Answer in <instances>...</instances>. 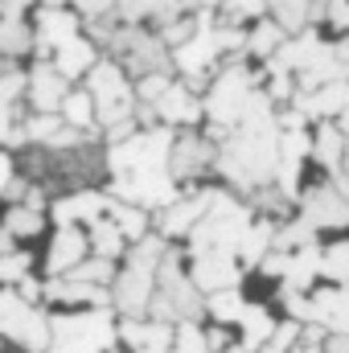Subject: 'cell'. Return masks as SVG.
<instances>
[{"mask_svg": "<svg viewBox=\"0 0 349 353\" xmlns=\"http://www.w3.org/2000/svg\"><path fill=\"white\" fill-rule=\"evenodd\" d=\"M87 90L94 99V123L107 128L111 140H123L136 132L132 115H136V87L128 83L119 62H94L87 70Z\"/></svg>", "mask_w": 349, "mask_h": 353, "instance_id": "1", "label": "cell"}, {"mask_svg": "<svg viewBox=\"0 0 349 353\" xmlns=\"http://www.w3.org/2000/svg\"><path fill=\"white\" fill-rule=\"evenodd\" d=\"M50 353H111L115 350V321L111 308L99 304L94 312H62L50 321Z\"/></svg>", "mask_w": 349, "mask_h": 353, "instance_id": "2", "label": "cell"}, {"mask_svg": "<svg viewBox=\"0 0 349 353\" xmlns=\"http://www.w3.org/2000/svg\"><path fill=\"white\" fill-rule=\"evenodd\" d=\"M296 205H300V218L317 230V234H333V230H349V197L333 185V176H321L317 185H308V189H300V197H296Z\"/></svg>", "mask_w": 349, "mask_h": 353, "instance_id": "3", "label": "cell"}, {"mask_svg": "<svg viewBox=\"0 0 349 353\" xmlns=\"http://www.w3.org/2000/svg\"><path fill=\"white\" fill-rule=\"evenodd\" d=\"M218 165V140L214 136H201L193 128L177 132L173 136V148H169V173L173 181H197L201 173H210Z\"/></svg>", "mask_w": 349, "mask_h": 353, "instance_id": "4", "label": "cell"}, {"mask_svg": "<svg viewBox=\"0 0 349 353\" xmlns=\"http://www.w3.org/2000/svg\"><path fill=\"white\" fill-rule=\"evenodd\" d=\"M239 275H243V267L235 259V247H197V251H189V279L201 296L239 283Z\"/></svg>", "mask_w": 349, "mask_h": 353, "instance_id": "5", "label": "cell"}, {"mask_svg": "<svg viewBox=\"0 0 349 353\" xmlns=\"http://www.w3.org/2000/svg\"><path fill=\"white\" fill-rule=\"evenodd\" d=\"M214 189H193V193H177L169 205H161V218H157V230L165 239H189V230L197 226V218L206 214Z\"/></svg>", "mask_w": 349, "mask_h": 353, "instance_id": "6", "label": "cell"}, {"mask_svg": "<svg viewBox=\"0 0 349 353\" xmlns=\"http://www.w3.org/2000/svg\"><path fill=\"white\" fill-rule=\"evenodd\" d=\"M157 111V119H165V128H197V119H206V107L197 99V87L189 83H169L157 103H148Z\"/></svg>", "mask_w": 349, "mask_h": 353, "instance_id": "7", "label": "cell"}, {"mask_svg": "<svg viewBox=\"0 0 349 353\" xmlns=\"http://www.w3.org/2000/svg\"><path fill=\"white\" fill-rule=\"evenodd\" d=\"M115 337L128 345L132 353H173V325L169 321H140V316H128Z\"/></svg>", "mask_w": 349, "mask_h": 353, "instance_id": "8", "label": "cell"}, {"mask_svg": "<svg viewBox=\"0 0 349 353\" xmlns=\"http://www.w3.org/2000/svg\"><path fill=\"white\" fill-rule=\"evenodd\" d=\"M111 210V193H99V189H70L62 201H54V222L58 226H74V222H94Z\"/></svg>", "mask_w": 349, "mask_h": 353, "instance_id": "9", "label": "cell"}, {"mask_svg": "<svg viewBox=\"0 0 349 353\" xmlns=\"http://www.w3.org/2000/svg\"><path fill=\"white\" fill-rule=\"evenodd\" d=\"M341 157H346V136H341V128H337L333 119H317L308 161L321 169V176H333V173H341Z\"/></svg>", "mask_w": 349, "mask_h": 353, "instance_id": "10", "label": "cell"}, {"mask_svg": "<svg viewBox=\"0 0 349 353\" xmlns=\"http://www.w3.org/2000/svg\"><path fill=\"white\" fill-rule=\"evenodd\" d=\"M70 37H79V17L66 12V8H58V4H50V8L37 17V54L50 58V54H54L58 46H66Z\"/></svg>", "mask_w": 349, "mask_h": 353, "instance_id": "11", "label": "cell"}, {"mask_svg": "<svg viewBox=\"0 0 349 353\" xmlns=\"http://www.w3.org/2000/svg\"><path fill=\"white\" fill-rule=\"evenodd\" d=\"M66 83L70 79H62L58 70H54V62H37L33 66V74H29V103L37 107V111H58L62 107V99H66Z\"/></svg>", "mask_w": 349, "mask_h": 353, "instance_id": "12", "label": "cell"}, {"mask_svg": "<svg viewBox=\"0 0 349 353\" xmlns=\"http://www.w3.org/2000/svg\"><path fill=\"white\" fill-rule=\"evenodd\" d=\"M87 234L79 230V226H58V239H54V247H50V271L54 275H66L70 267H79L87 259Z\"/></svg>", "mask_w": 349, "mask_h": 353, "instance_id": "13", "label": "cell"}, {"mask_svg": "<svg viewBox=\"0 0 349 353\" xmlns=\"http://www.w3.org/2000/svg\"><path fill=\"white\" fill-rule=\"evenodd\" d=\"M94 62H99V50H94V41H87V37H70L66 46L54 50V70L62 79H83Z\"/></svg>", "mask_w": 349, "mask_h": 353, "instance_id": "14", "label": "cell"}, {"mask_svg": "<svg viewBox=\"0 0 349 353\" xmlns=\"http://www.w3.org/2000/svg\"><path fill=\"white\" fill-rule=\"evenodd\" d=\"M271 329H275L271 308L267 304H247L243 316H239V345L247 353H259V345L271 337Z\"/></svg>", "mask_w": 349, "mask_h": 353, "instance_id": "15", "label": "cell"}, {"mask_svg": "<svg viewBox=\"0 0 349 353\" xmlns=\"http://www.w3.org/2000/svg\"><path fill=\"white\" fill-rule=\"evenodd\" d=\"M29 316H33V304H29L17 288H4V292H0V337L17 341V337L25 333Z\"/></svg>", "mask_w": 349, "mask_h": 353, "instance_id": "16", "label": "cell"}, {"mask_svg": "<svg viewBox=\"0 0 349 353\" xmlns=\"http://www.w3.org/2000/svg\"><path fill=\"white\" fill-rule=\"evenodd\" d=\"M243 308H247V296L239 292V283L206 292V316H214V325H239Z\"/></svg>", "mask_w": 349, "mask_h": 353, "instance_id": "17", "label": "cell"}, {"mask_svg": "<svg viewBox=\"0 0 349 353\" xmlns=\"http://www.w3.org/2000/svg\"><path fill=\"white\" fill-rule=\"evenodd\" d=\"M90 251L94 255H103V259H119V255H128L123 247H128V239H123V230L115 226V218L111 214H103V218H94L90 222V234H87Z\"/></svg>", "mask_w": 349, "mask_h": 353, "instance_id": "18", "label": "cell"}, {"mask_svg": "<svg viewBox=\"0 0 349 353\" xmlns=\"http://www.w3.org/2000/svg\"><path fill=\"white\" fill-rule=\"evenodd\" d=\"M107 214L115 218V226L123 230L128 243H140L144 234H152V218H148V210L136 205V201H115V197H111V210H107Z\"/></svg>", "mask_w": 349, "mask_h": 353, "instance_id": "19", "label": "cell"}, {"mask_svg": "<svg viewBox=\"0 0 349 353\" xmlns=\"http://www.w3.org/2000/svg\"><path fill=\"white\" fill-rule=\"evenodd\" d=\"M283 37H288V33H283L271 17H259V21H251V29H247V54H255V58L267 62V58L283 46Z\"/></svg>", "mask_w": 349, "mask_h": 353, "instance_id": "20", "label": "cell"}, {"mask_svg": "<svg viewBox=\"0 0 349 353\" xmlns=\"http://www.w3.org/2000/svg\"><path fill=\"white\" fill-rule=\"evenodd\" d=\"M58 115H62V123H66V128L90 132V123H94V99H90V90H66V99H62Z\"/></svg>", "mask_w": 349, "mask_h": 353, "instance_id": "21", "label": "cell"}, {"mask_svg": "<svg viewBox=\"0 0 349 353\" xmlns=\"http://www.w3.org/2000/svg\"><path fill=\"white\" fill-rule=\"evenodd\" d=\"M321 279L325 283L349 279V239H333L329 247H321Z\"/></svg>", "mask_w": 349, "mask_h": 353, "instance_id": "22", "label": "cell"}, {"mask_svg": "<svg viewBox=\"0 0 349 353\" xmlns=\"http://www.w3.org/2000/svg\"><path fill=\"white\" fill-rule=\"evenodd\" d=\"M29 46H33V37L21 17H0V58H21Z\"/></svg>", "mask_w": 349, "mask_h": 353, "instance_id": "23", "label": "cell"}, {"mask_svg": "<svg viewBox=\"0 0 349 353\" xmlns=\"http://www.w3.org/2000/svg\"><path fill=\"white\" fill-rule=\"evenodd\" d=\"M4 230H8L12 239H33V234L41 230V210H33V205L17 201V205L4 214Z\"/></svg>", "mask_w": 349, "mask_h": 353, "instance_id": "24", "label": "cell"}, {"mask_svg": "<svg viewBox=\"0 0 349 353\" xmlns=\"http://www.w3.org/2000/svg\"><path fill=\"white\" fill-rule=\"evenodd\" d=\"M50 341H54V333H50V321L33 308V316H29V325H25V333L17 337V345H25L29 353H46L50 350Z\"/></svg>", "mask_w": 349, "mask_h": 353, "instance_id": "25", "label": "cell"}, {"mask_svg": "<svg viewBox=\"0 0 349 353\" xmlns=\"http://www.w3.org/2000/svg\"><path fill=\"white\" fill-rule=\"evenodd\" d=\"M296 341H300V321L283 316V321H275V329H271V337L259 345V353H288Z\"/></svg>", "mask_w": 349, "mask_h": 353, "instance_id": "26", "label": "cell"}, {"mask_svg": "<svg viewBox=\"0 0 349 353\" xmlns=\"http://www.w3.org/2000/svg\"><path fill=\"white\" fill-rule=\"evenodd\" d=\"M66 275H74V279H87V283H111V279H115V259H103V255H94V259H83L79 267H70Z\"/></svg>", "mask_w": 349, "mask_h": 353, "instance_id": "27", "label": "cell"}, {"mask_svg": "<svg viewBox=\"0 0 349 353\" xmlns=\"http://www.w3.org/2000/svg\"><path fill=\"white\" fill-rule=\"evenodd\" d=\"M29 275V251H8L0 255V283H17Z\"/></svg>", "mask_w": 349, "mask_h": 353, "instance_id": "28", "label": "cell"}, {"mask_svg": "<svg viewBox=\"0 0 349 353\" xmlns=\"http://www.w3.org/2000/svg\"><path fill=\"white\" fill-rule=\"evenodd\" d=\"M25 90H29V79H25V74H17V70H4V74H0V99L12 103V99H21Z\"/></svg>", "mask_w": 349, "mask_h": 353, "instance_id": "29", "label": "cell"}, {"mask_svg": "<svg viewBox=\"0 0 349 353\" xmlns=\"http://www.w3.org/2000/svg\"><path fill=\"white\" fill-rule=\"evenodd\" d=\"M8 136H12V103L0 99V140H8Z\"/></svg>", "mask_w": 349, "mask_h": 353, "instance_id": "30", "label": "cell"}, {"mask_svg": "<svg viewBox=\"0 0 349 353\" xmlns=\"http://www.w3.org/2000/svg\"><path fill=\"white\" fill-rule=\"evenodd\" d=\"M74 4H79L83 12H90V17H103V12H107L115 0H74Z\"/></svg>", "mask_w": 349, "mask_h": 353, "instance_id": "31", "label": "cell"}, {"mask_svg": "<svg viewBox=\"0 0 349 353\" xmlns=\"http://www.w3.org/2000/svg\"><path fill=\"white\" fill-rule=\"evenodd\" d=\"M8 181H12V161H8V157L0 152V193L8 189Z\"/></svg>", "mask_w": 349, "mask_h": 353, "instance_id": "32", "label": "cell"}, {"mask_svg": "<svg viewBox=\"0 0 349 353\" xmlns=\"http://www.w3.org/2000/svg\"><path fill=\"white\" fill-rule=\"evenodd\" d=\"M8 251H17V239H12V234L0 226V255H8Z\"/></svg>", "mask_w": 349, "mask_h": 353, "instance_id": "33", "label": "cell"}, {"mask_svg": "<svg viewBox=\"0 0 349 353\" xmlns=\"http://www.w3.org/2000/svg\"><path fill=\"white\" fill-rule=\"evenodd\" d=\"M288 353H325V345H308V341H296Z\"/></svg>", "mask_w": 349, "mask_h": 353, "instance_id": "34", "label": "cell"}, {"mask_svg": "<svg viewBox=\"0 0 349 353\" xmlns=\"http://www.w3.org/2000/svg\"><path fill=\"white\" fill-rule=\"evenodd\" d=\"M333 123L341 128V136H346V140H349V107H346V111H341V115H337V119H333Z\"/></svg>", "mask_w": 349, "mask_h": 353, "instance_id": "35", "label": "cell"}, {"mask_svg": "<svg viewBox=\"0 0 349 353\" xmlns=\"http://www.w3.org/2000/svg\"><path fill=\"white\" fill-rule=\"evenodd\" d=\"M46 4H66V0H46Z\"/></svg>", "mask_w": 349, "mask_h": 353, "instance_id": "36", "label": "cell"}]
</instances>
